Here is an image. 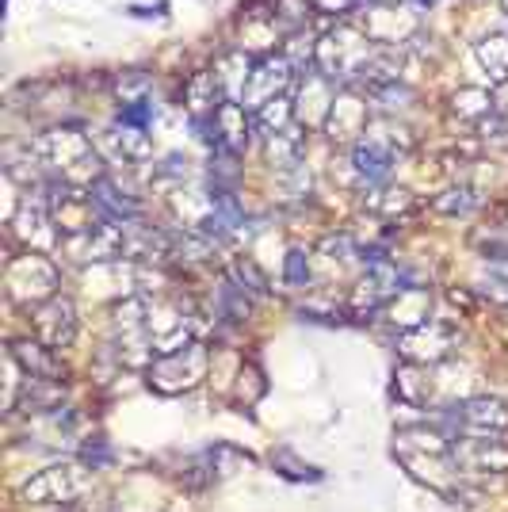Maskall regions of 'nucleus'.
I'll return each instance as SVG.
<instances>
[{"mask_svg": "<svg viewBox=\"0 0 508 512\" xmlns=\"http://www.w3.org/2000/svg\"><path fill=\"white\" fill-rule=\"evenodd\" d=\"M379 54H375V39L363 31L360 23L344 20L337 23L329 35H321L318 50H314V69L325 73L333 85H360L363 73H367V65L375 62Z\"/></svg>", "mask_w": 508, "mask_h": 512, "instance_id": "nucleus-1", "label": "nucleus"}, {"mask_svg": "<svg viewBox=\"0 0 508 512\" xmlns=\"http://www.w3.org/2000/svg\"><path fill=\"white\" fill-rule=\"evenodd\" d=\"M31 153H35V161L46 165L58 180H69V184H77V188H92V184L100 180V169H96L100 161H96V150H92L85 130H73V127L46 130L43 138L31 142Z\"/></svg>", "mask_w": 508, "mask_h": 512, "instance_id": "nucleus-2", "label": "nucleus"}, {"mask_svg": "<svg viewBox=\"0 0 508 512\" xmlns=\"http://www.w3.org/2000/svg\"><path fill=\"white\" fill-rule=\"evenodd\" d=\"M447 440H474V444H508V406L497 398H466L447 406L440 417Z\"/></svg>", "mask_w": 508, "mask_h": 512, "instance_id": "nucleus-3", "label": "nucleus"}, {"mask_svg": "<svg viewBox=\"0 0 508 512\" xmlns=\"http://www.w3.org/2000/svg\"><path fill=\"white\" fill-rule=\"evenodd\" d=\"M58 264L43 253H27L23 256H12L8 260V268H4V287H8V295L23 306H43L46 299H54L58 295Z\"/></svg>", "mask_w": 508, "mask_h": 512, "instance_id": "nucleus-4", "label": "nucleus"}, {"mask_svg": "<svg viewBox=\"0 0 508 512\" xmlns=\"http://www.w3.org/2000/svg\"><path fill=\"white\" fill-rule=\"evenodd\" d=\"M207 367H211V356L199 341H191L188 348L180 352H169V356H157V360L146 367V379L157 394H184V390H195V386L207 379Z\"/></svg>", "mask_w": 508, "mask_h": 512, "instance_id": "nucleus-5", "label": "nucleus"}, {"mask_svg": "<svg viewBox=\"0 0 508 512\" xmlns=\"http://www.w3.org/2000/svg\"><path fill=\"white\" fill-rule=\"evenodd\" d=\"M92 486V474L85 463H54V467L31 474L20 486L27 505H69Z\"/></svg>", "mask_w": 508, "mask_h": 512, "instance_id": "nucleus-6", "label": "nucleus"}, {"mask_svg": "<svg viewBox=\"0 0 508 512\" xmlns=\"http://www.w3.org/2000/svg\"><path fill=\"white\" fill-rule=\"evenodd\" d=\"M455 348H459V333H455L447 321H436V318L421 321V325L405 329L402 337H398L402 360L421 363V367H436V363L451 360Z\"/></svg>", "mask_w": 508, "mask_h": 512, "instance_id": "nucleus-7", "label": "nucleus"}, {"mask_svg": "<svg viewBox=\"0 0 508 512\" xmlns=\"http://www.w3.org/2000/svg\"><path fill=\"white\" fill-rule=\"evenodd\" d=\"M405 287L409 283L398 264H390L386 256H371L360 276V287H356V310H382L398 299Z\"/></svg>", "mask_w": 508, "mask_h": 512, "instance_id": "nucleus-8", "label": "nucleus"}, {"mask_svg": "<svg viewBox=\"0 0 508 512\" xmlns=\"http://www.w3.org/2000/svg\"><path fill=\"white\" fill-rule=\"evenodd\" d=\"M291 77H295V65L287 62L283 54L256 62L253 77H249V85H245V92H241V107L253 115V111H260L264 104H272V100H279V96H287Z\"/></svg>", "mask_w": 508, "mask_h": 512, "instance_id": "nucleus-9", "label": "nucleus"}, {"mask_svg": "<svg viewBox=\"0 0 508 512\" xmlns=\"http://www.w3.org/2000/svg\"><path fill=\"white\" fill-rule=\"evenodd\" d=\"M35 329H39V341L46 348H69L73 337H77V302L65 299V295H54L46 299L43 306H35Z\"/></svg>", "mask_w": 508, "mask_h": 512, "instance_id": "nucleus-10", "label": "nucleus"}, {"mask_svg": "<svg viewBox=\"0 0 508 512\" xmlns=\"http://www.w3.org/2000/svg\"><path fill=\"white\" fill-rule=\"evenodd\" d=\"M207 130H211L214 150H222V153H230L233 157V153L245 150V142H249L253 115H249L241 104H233V100H222V104L214 107L211 119H207Z\"/></svg>", "mask_w": 508, "mask_h": 512, "instance_id": "nucleus-11", "label": "nucleus"}, {"mask_svg": "<svg viewBox=\"0 0 508 512\" xmlns=\"http://www.w3.org/2000/svg\"><path fill=\"white\" fill-rule=\"evenodd\" d=\"M390 169H394V157H390V150H386L382 142H375V138H360V142L352 146V172H356L360 188L375 192L379 184L390 180Z\"/></svg>", "mask_w": 508, "mask_h": 512, "instance_id": "nucleus-12", "label": "nucleus"}, {"mask_svg": "<svg viewBox=\"0 0 508 512\" xmlns=\"http://www.w3.org/2000/svg\"><path fill=\"white\" fill-rule=\"evenodd\" d=\"M12 367L23 379H39V383H58L62 379V363L54 356V348H46L43 341L12 344Z\"/></svg>", "mask_w": 508, "mask_h": 512, "instance_id": "nucleus-13", "label": "nucleus"}, {"mask_svg": "<svg viewBox=\"0 0 508 512\" xmlns=\"http://www.w3.org/2000/svg\"><path fill=\"white\" fill-rule=\"evenodd\" d=\"M325 130H329L333 138H340V142H352L356 134L367 130V100H363V96H337Z\"/></svg>", "mask_w": 508, "mask_h": 512, "instance_id": "nucleus-14", "label": "nucleus"}, {"mask_svg": "<svg viewBox=\"0 0 508 512\" xmlns=\"http://www.w3.org/2000/svg\"><path fill=\"white\" fill-rule=\"evenodd\" d=\"M474 58L493 85H508V35H489L474 46Z\"/></svg>", "mask_w": 508, "mask_h": 512, "instance_id": "nucleus-15", "label": "nucleus"}, {"mask_svg": "<svg viewBox=\"0 0 508 512\" xmlns=\"http://www.w3.org/2000/svg\"><path fill=\"white\" fill-rule=\"evenodd\" d=\"M230 279L241 287V291H249V295H268V279L264 272L256 268L253 260H245V256H237L230 264Z\"/></svg>", "mask_w": 508, "mask_h": 512, "instance_id": "nucleus-16", "label": "nucleus"}, {"mask_svg": "<svg viewBox=\"0 0 508 512\" xmlns=\"http://www.w3.org/2000/svg\"><path fill=\"white\" fill-rule=\"evenodd\" d=\"M478 203H482V199L470 192V188H447L444 195H436L432 207L440 214H470V211H478Z\"/></svg>", "mask_w": 508, "mask_h": 512, "instance_id": "nucleus-17", "label": "nucleus"}, {"mask_svg": "<svg viewBox=\"0 0 508 512\" xmlns=\"http://www.w3.org/2000/svg\"><path fill=\"white\" fill-rule=\"evenodd\" d=\"M218 310H222V318H230V321H245V314H249V299H245V291H241L233 279H226V283H222Z\"/></svg>", "mask_w": 508, "mask_h": 512, "instance_id": "nucleus-18", "label": "nucleus"}, {"mask_svg": "<svg viewBox=\"0 0 508 512\" xmlns=\"http://www.w3.org/2000/svg\"><path fill=\"white\" fill-rule=\"evenodd\" d=\"M474 130L482 134V142L497 146V150H505L508 146V115L505 111H489L482 123H474Z\"/></svg>", "mask_w": 508, "mask_h": 512, "instance_id": "nucleus-19", "label": "nucleus"}, {"mask_svg": "<svg viewBox=\"0 0 508 512\" xmlns=\"http://www.w3.org/2000/svg\"><path fill=\"white\" fill-rule=\"evenodd\" d=\"M306 279H310V260H306L302 249H291V253H287V283L306 287Z\"/></svg>", "mask_w": 508, "mask_h": 512, "instance_id": "nucleus-20", "label": "nucleus"}, {"mask_svg": "<svg viewBox=\"0 0 508 512\" xmlns=\"http://www.w3.org/2000/svg\"><path fill=\"white\" fill-rule=\"evenodd\" d=\"M272 467H291V470H283L287 478H321L314 467H302V463H295L287 451H279V455H272Z\"/></svg>", "mask_w": 508, "mask_h": 512, "instance_id": "nucleus-21", "label": "nucleus"}, {"mask_svg": "<svg viewBox=\"0 0 508 512\" xmlns=\"http://www.w3.org/2000/svg\"><path fill=\"white\" fill-rule=\"evenodd\" d=\"M306 4H314L321 12H348V8H356L360 0H306Z\"/></svg>", "mask_w": 508, "mask_h": 512, "instance_id": "nucleus-22", "label": "nucleus"}]
</instances>
